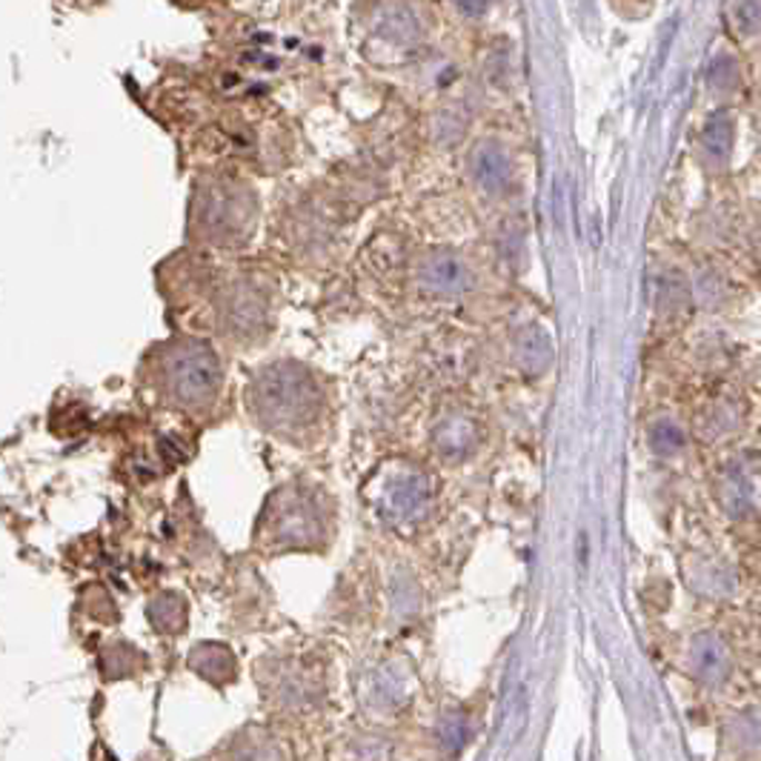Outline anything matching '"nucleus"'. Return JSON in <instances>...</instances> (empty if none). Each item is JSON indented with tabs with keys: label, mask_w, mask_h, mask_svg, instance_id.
<instances>
[{
	"label": "nucleus",
	"mask_w": 761,
	"mask_h": 761,
	"mask_svg": "<svg viewBox=\"0 0 761 761\" xmlns=\"http://www.w3.org/2000/svg\"><path fill=\"white\" fill-rule=\"evenodd\" d=\"M247 407L260 427L293 438L318 421L320 389L300 364L275 360L255 373L247 389Z\"/></svg>",
	"instance_id": "1"
},
{
	"label": "nucleus",
	"mask_w": 761,
	"mask_h": 761,
	"mask_svg": "<svg viewBox=\"0 0 761 761\" xmlns=\"http://www.w3.org/2000/svg\"><path fill=\"white\" fill-rule=\"evenodd\" d=\"M258 218V198L233 178H200L189 207V235L209 247H235L247 240Z\"/></svg>",
	"instance_id": "2"
},
{
	"label": "nucleus",
	"mask_w": 761,
	"mask_h": 761,
	"mask_svg": "<svg viewBox=\"0 0 761 761\" xmlns=\"http://www.w3.org/2000/svg\"><path fill=\"white\" fill-rule=\"evenodd\" d=\"M158 393L178 409H209L220 393V358L198 338L169 340L158 349L155 364Z\"/></svg>",
	"instance_id": "3"
},
{
	"label": "nucleus",
	"mask_w": 761,
	"mask_h": 761,
	"mask_svg": "<svg viewBox=\"0 0 761 761\" xmlns=\"http://www.w3.org/2000/svg\"><path fill=\"white\" fill-rule=\"evenodd\" d=\"M324 515L315 495L300 487H284L267 501L260 533L269 550H300L320 541Z\"/></svg>",
	"instance_id": "4"
},
{
	"label": "nucleus",
	"mask_w": 761,
	"mask_h": 761,
	"mask_svg": "<svg viewBox=\"0 0 761 761\" xmlns=\"http://www.w3.org/2000/svg\"><path fill=\"white\" fill-rule=\"evenodd\" d=\"M269 287L253 275H235L218 295V318L224 333L235 338L255 340L269 327Z\"/></svg>",
	"instance_id": "5"
},
{
	"label": "nucleus",
	"mask_w": 761,
	"mask_h": 761,
	"mask_svg": "<svg viewBox=\"0 0 761 761\" xmlns=\"http://www.w3.org/2000/svg\"><path fill=\"white\" fill-rule=\"evenodd\" d=\"M189 664H192L195 673L204 675L209 684H218V688L220 684H227V681H233L235 673H238L233 650L224 648V644H215V641L195 648L192 655H189Z\"/></svg>",
	"instance_id": "6"
},
{
	"label": "nucleus",
	"mask_w": 761,
	"mask_h": 761,
	"mask_svg": "<svg viewBox=\"0 0 761 761\" xmlns=\"http://www.w3.org/2000/svg\"><path fill=\"white\" fill-rule=\"evenodd\" d=\"M149 621L158 633L175 635L187 627V601L178 593H160L149 601Z\"/></svg>",
	"instance_id": "7"
},
{
	"label": "nucleus",
	"mask_w": 761,
	"mask_h": 761,
	"mask_svg": "<svg viewBox=\"0 0 761 761\" xmlns=\"http://www.w3.org/2000/svg\"><path fill=\"white\" fill-rule=\"evenodd\" d=\"M229 761H280V753L275 750L273 741L267 739H247L235 748Z\"/></svg>",
	"instance_id": "8"
},
{
	"label": "nucleus",
	"mask_w": 761,
	"mask_h": 761,
	"mask_svg": "<svg viewBox=\"0 0 761 761\" xmlns=\"http://www.w3.org/2000/svg\"><path fill=\"white\" fill-rule=\"evenodd\" d=\"M138 650L127 648V644H115L112 650H107V655H103V668H109V675H129L135 673V661H138Z\"/></svg>",
	"instance_id": "9"
}]
</instances>
